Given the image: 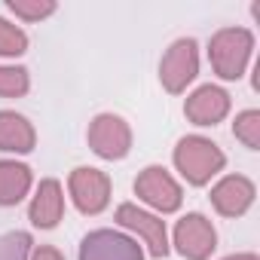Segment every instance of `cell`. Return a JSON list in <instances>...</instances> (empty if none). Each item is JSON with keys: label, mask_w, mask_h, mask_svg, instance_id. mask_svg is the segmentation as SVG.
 I'll return each instance as SVG.
<instances>
[{"label": "cell", "mask_w": 260, "mask_h": 260, "mask_svg": "<svg viewBox=\"0 0 260 260\" xmlns=\"http://www.w3.org/2000/svg\"><path fill=\"white\" fill-rule=\"evenodd\" d=\"M251 49H254L251 31H245V28H223V31H217L211 37V46H208L214 74L223 77V80H239L245 74Z\"/></svg>", "instance_id": "obj_1"}, {"label": "cell", "mask_w": 260, "mask_h": 260, "mask_svg": "<svg viewBox=\"0 0 260 260\" xmlns=\"http://www.w3.org/2000/svg\"><path fill=\"white\" fill-rule=\"evenodd\" d=\"M223 153L217 150V144H211L208 138H199V135H190V138H184L178 147H175V166L181 169V175L190 181V184H196V187H202V184H208L220 169H223Z\"/></svg>", "instance_id": "obj_2"}, {"label": "cell", "mask_w": 260, "mask_h": 260, "mask_svg": "<svg viewBox=\"0 0 260 260\" xmlns=\"http://www.w3.org/2000/svg\"><path fill=\"white\" fill-rule=\"evenodd\" d=\"M89 147L101 159H122L128 147H132V132H128V125L119 116L101 113L89 125Z\"/></svg>", "instance_id": "obj_3"}, {"label": "cell", "mask_w": 260, "mask_h": 260, "mask_svg": "<svg viewBox=\"0 0 260 260\" xmlns=\"http://www.w3.org/2000/svg\"><path fill=\"white\" fill-rule=\"evenodd\" d=\"M199 71V52H196V40L184 37L178 43H172V49L162 55L159 64V80L169 92H184L187 83H193Z\"/></svg>", "instance_id": "obj_4"}, {"label": "cell", "mask_w": 260, "mask_h": 260, "mask_svg": "<svg viewBox=\"0 0 260 260\" xmlns=\"http://www.w3.org/2000/svg\"><path fill=\"white\" fill-rule=\"evenodd\" d=\"M80 260H144V251L135 239L113 230H95L80 245Z\"/></svg>", "instance_id": "obj_5"}, {"label": "cell", "mask_w": 260, "mask_h": 260, "mask_svg": "<svg viewBox=\"0 0 260 260\" xmlns=\"http://www.w3.org/2000/svg\"><path fill=\"white\" fill-rule=\"evenodd\" d=\"M135 193H138V199H144L147 205H153V208L162 211V214H172V211L181 208V187H178V181H175L166 169H159V166H150V169H144V172L138 175Z\"/></svg>", "instance_id": "obj_6"}, {"label": "cell", "mask_w": 260, "mask_h": 260, "mask_svg": "<svg viewBox=\"0 0 260 260\" xmlns=\"http://www.w3.org/2000/svg\"><path fill=\"white\" fill-rule=\"evenodd\" d=\"M71 196H74V205L83 214H98L110 202V178L98 169H74Z\"/></svg>", "instance_id": "obj_7"}, {"label": "cell", "mask_w": 260, "mask_h": 260, "mask_svg": "<svg viewBox=\"0 0 260 260\" xmlns=\"http://www.w3.org/2000/svg\"><path fill=\"white\" fill-rule=\"evenodd\" d=\"M175 245L187 260H205L217 248V233L202 214H187L175 226Z\"/></svg>", "instance_id": "obj_8"}, {"label": "cell", "mask_w": 260, "mask_h": 260, "mask_svg": "<svg viewBox=\"0 0 260 260\" xmlns=\"http://www.w3.org/2000/svg\"><path fill=\"white\" fill-rule=\"evenodd\" d=\"M116 220H119L125 230L138 233V236L147 242V248H150V254H153V257H166V254H169L166 223H162L159 217H153V214L141 211L138 205H119V208H116Z\"/></svg>", "instance_id": "obj_9"}, {"label": "cell", "mask_w": 260, "mask_h": 260, "mask_svg": "<svg viewBox=\"0 0 260 260\" xmlns=\"http://www.w3.org/2000/svg\"><path fill=\"white\" fill-rule=\"evenodd\" d=\"M211 202L223 217H239L254 202V184L248 178H242V175H230L211 190Z\"/></svg>", "instance_id": "obj_10"}, {"label": "cell", "mask_w": 260, "mask_h": 260, "mask_svg": "<svg viewBox=\"0 0 260 260\" xmlns=\"http://www.w3.org/2000/svg\"><path fill=\"white\" fill-rule=\"evenodd\" d=\"M187 119L196 125H214L226 116L230 110V95L217 86H202L187 98Z\"/></svg>", "instance_id": "obj_11"}, {"label": "cell", "mask_w": 260, "mask_h": 260, "mask_svg": "<svg viewBox=\"0 0 260 260\" xmlns=\"http://www.w3.org/2000/svg\"><path fill=\"white\" fill-rule=\"evenodd\" d=\"M61 211H64V196H61V187L58 181H43L34 202H31V223L40 226V230H49L61 220Z\"/></svg>", "instance_id": "obj_12"}, {"label": "cell", "mask_w": 260, "mask_h": 260, "mask_svg": "<svg viewBox=\"0 0 260 260\" xmlns=\"http://www.w3.org/2000/svg\"><path fill=\"white\" fill-rule=\"evenodd\" d=\"M0 150H10V153L34 150V128L25 116L13 110H0Z\"/></svg>", "instance_id": "obj_13"}, {"label": "cell", "mask_w": 260, "mask_h": 260, "mask_svg": "<svg viewBox=\"0 0 260 260\" xmlns=\"http://www.w3.org/2000/svg\"><path fill=\"white\" fill-rule=\"evenodd\" d=\"M31 187V169L22 162H0V205H16Z\"/></svg>", "instance_id": "obj_14"}, {"label": "cell", "mask_w": 260, "mask_h": 260, "mask_svg": "<svg viewBox=\"0 0 260 260\" xmlns=\"http://www.w3.org/2000/svg\"><path fill=\"white\" fill-rule=\"evenodd\" d=\"M233 132H236V138H239L245 147L257 150V147H260V113H257V110L239 113V116H236V125H233Z\"/></svg>", "instance_id": "obj_15"}, {"label": "cell", "mask_w": 260, "mask_h": 260, "mask_svg": "<svg viewBox=\"0 0 260 260\" xmlns=\"http://www.w3.org/2000/svg\"><path fill=\"white\" fill-rule=\"evenodd\" d=\"M25 49H28L25 31L10 25L7 19H0V55H22Z\"/></svg>", "instance_id": "obj_16"}, {"label": "cell", "mask_w": 260, "mask_h": 260, "mask_svg": "<svg viewBox=\"0 0 260 260\" xmlns=\"http://www.w3.org/2000/svg\"><path fill=\"white\" fill-rule=\"evenodd\" d=\"M28 92V71L25 68H0V95L19 98Z\"/></svg>", "instance_id": "obj_17"}, {"label": "cell", "mask_w": 260, "mask_h": 260, "mask_svg": "<svg viewBox=\"0 0 260 260\" xmlns=\"http://www.w3.org/2000/svg\"><path fill=\"white\" fill-rule=\"evenodd\" d=\"M10 10L22 16L25 22H40L55 13V4L52 0H10Z\"/></svg>", "instance_id": "obj_18"}, {"label": "cell", "mask_w": 260, "mask_h": 260, "mask_svg": "<svg viewBox=\"0 0 260 260\" xmlns=\"http://www.w3.org/2000/svg\"><path fill=\"white\" fill-rule=\"evenodd\" d=\"M31 236L28 233H7L0 236V260H28Z\"/></svg>", "instance_id": "obj_19"}, {"label": "cell", "mask_w": 260, "mask_h": 260, "mask_svg": "<svg viewBox=\"0 0 260 260\" xmlns=\"http://www.w3.org/2000/svg\"><path fill=\"white\" fill-rule=\"evenodd\" d=\"M34 260H64V257H61V251H55V248H49V245H40V248L34 251Z\"/></svg>", "instance_id": "obj_20"}, {"label": "cell", "mask_w": 260, "mask_h": 260, "mask_svg": "<svg viewBox=\"0 0 260 260\" xmlns=\"http://www.w3.org/2000/svg\"><path fill=\"white\" fill-rule=\"evenodd\" d=\"M226 260H257L254 254H233V257H226Z\"/></svg>", "instance_id": "obj_21"}]
</instances>
